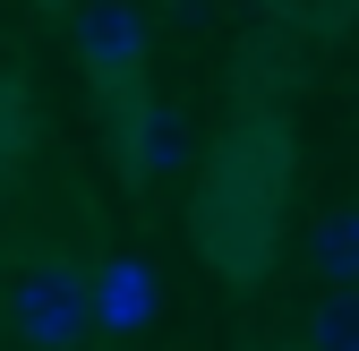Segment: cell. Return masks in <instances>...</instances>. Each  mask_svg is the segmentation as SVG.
I'll list each match as a JSON object with an SVG mask.
<instances>
[{
    "instance_id": "obj_8",
    "label": "cell",
    "mask_w": 359,
    "mask_h": 351,
    "mask_svg": "<svg viewBox=\"0 0 359 351\" xmlns=\"http://www.w3.org/2000/svg\"><path fill=\"white\" fill-rule=\"evenodd\" d=\"M283 9H291V18H308V26H334L351 0H283Z\"/></svg>"
},
{
    "instance_id": "obj_4",
    "label": "cell",
    "mask_w": 359,
    "mask_h": 351,
    "mask_svg": "<svg viewBox=\"0 0 359 351\" xmlns=\"http://www.w3.org/2000/svg\"><path fill=\"white\" fill-rule=\"evenodd\" d=\"M154 34L137 0H77V69L103 86V95H128V77L146 69Z\"/></svg>"
},
{
    "instance_id": "obj_3",
    "label": "cell",
    "mask_w": 359,
    "mask_h": 351,
    "mask_svg": "<svg viewBox=\"0 0 359 351\" xmlns=\"http://www.w3.org/2000/svg\"><path fill=\"white\" fill-rule=\"evenodd\" d=\"M103 138H111V163L128 180H171V171L189 163V128L154 95H111L103 103Z\"/></svg>"
},
{
    "instance_id": "obj_5",
    "label": "cell",
    "mask_w": 359,
    "mask_h": 351,
    "mask_svg": "<svg viewBox=\"0 0 359 351\" xmlns=\"http://www.w3.org/2000/svg\"><path fill=\"white\" fill-rule=\"evenodd\" d=\"M308 257H317V274H325L334 291H359V206L317 214V232H308Z\"/></svg>"
},
{
    "instance_id": "obj_2",
    "label": "cell",
    "mask_w": 359,
    "mask_h": 351,
    "mask_svg": "<svg viewBox=\"0 0 359 351\" xmlns=\"http://www.w3.org/2000/svg\"><path fill=\"white\" fill-rule=\"evenodd\" d=\"M86 317H95V291H86L77 266H26V274L9 283V326H18V343H34V351H69V343L86 334Z\"/></svg>"
},
{
    "instance_id": "obj_6",
    "label": "cell",
    "mask_w": 359,
    "mask_h": 351,
    "mask_svg": "<svg viewBox=\"0 0 359 351\" xmlns=\"http://www.w3.org/2000/svg\"><path fill=\"white\" fill-rule=\"evenodd\" d=\"M34 95H26V77H9L0 69V171H18L26 154H34Z\"/></svg>"
},
{
    "instance_id": "obj_1",
    "label": "cell",
    "mask_w": 359,
    "mask_h": 351,
    "mask_svg": "<svg viewBox=\"0 0 359 351\" xmlns=\"http://www.w3.org/2000/svg\"><path fill=\"white\" fill-rule=\"evenodd\" d=\"M283 214H291V128L274 112H248L222 128L205 180L189 197V240L214 283H265L283 257Z\"/></svg>"
},
{
    "instance_id": "obj_7",
    "label": "cell",
    "mask_w": 359,
    "mask_h": 351,
    "mask_svg": "<svg viewBox=\"0 0 359 351\" xmlns=\"http://www.w3.org/2000/svg\"><path fill=\"white\" fill-rule=\"evenodd\" d=\"M308 351H359V291L317 300V317H308Z\"/></svg>"
}]
</instances>
